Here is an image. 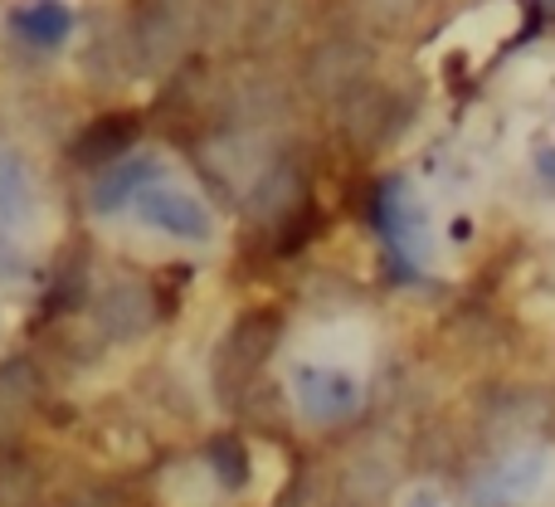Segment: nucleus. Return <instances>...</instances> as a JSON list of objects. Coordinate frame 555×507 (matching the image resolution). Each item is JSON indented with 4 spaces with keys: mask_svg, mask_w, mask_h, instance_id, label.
Masks as SVG:
<instances>
[{
    "mask_svg": "<svg viewBox=\"0 0 555 507\" xmlns=\"http://www.w3.org/2000/svg\"><path fill=\"white\" fill-rule=\"evenodd\" d=\"M29 503H35L29 469H0V507H29Z\"/></svg>",
    "mask_w": 555,
    "mask_h": 507,
    "instance_id": "11",
    "label": "nucleus"
},
{
    "mask_svg": "<svg viewBox=\"0 0 555 507\" xmlns=\"http://www.w3.org/2000/svg\"><path fill=\"white\" fill-rule=\"evenodd\" d=\"M365 64H371V54H365L361 45H346V39H336V45L317 49L312 84L322 88V93H346V88H356V78L365 74Z\"/></svg>",
    "mask_w": 555,
    "mask_h": 507,
    "instance_id": "6",
    "label": "nucleus"
},
{
    "mask_svg": "<svg viewBox=\"0 0 555 507\" xmlns=\"http://www.w3.org/2000/svg\"><path fill=\"white\" fill-rule=\"evenodd\" d=\"M137 205H142L146 225L176 235V240H205V235H210V215H205V205L195 201L191 191H176V186L152 181L142 195H137Z\"/></svg>",
    "mask_w": 555,
    "mask_h": 507,
    "instance_id": "5",
    "label": "nucleus"
},
{
    "mask_svg": "<svg viewBox=\"0 0 555 507\" xmlns=\"http://www.w3.org/2000/svg\"><path fill=\"white\" fill-rule=\"evenodd\" d=\"M546 479V454L541 449H507L502 459H492L488 469L473 479L468 498L473 507H517Z\"/></svg>",
    "mask_w": 555,
    "mask_h": 507,
    "instance_id": "1",
    "label": "nucleus"
},
{
    "mask_svg": "<svg viewBox=\"0 0 555 507\" xmlns=\"http://www.w3.org/2000/svg\"><path fill=\"white\" fill-rule=\"evenodd\" d=\"M68 25H74V20H68V10L64 5H54V0H44V5H29V10H20L15 15V29L25 39H35V45H59V39L68 35Z\"/></svg>",
    "mask_w": 555,
    "mask_h": 507,
    "instance_id": "8",
    "label": "nucleus"
},
{
    "mask_svg": "<svg viewBox=\"0 0 555 507\" xmlns=\"http://www.w3.org/2000/svg\"><path fill=\"white\" fill-rule=\"evenodd\" d=\"M278 342V317L273 313H249L220 346V385H240L249 381L263 366V356L273 352Z\"/></svg>",
    "mask_w": 555,
    "mask_h": 507,
    "instance_id": "4",
    "label": "nucleus"
},
{
    "mask_svg": "<svg viewBox=\"0 0 555 507\" xmlns=\"http://www.w3.org/2000/svg\"><path fill=\"white\" fill-rule=\"evenodd\" d=\"M297 405L307 410V420L336 424V420H346V415H356L361 385L346 371H332V366H302V371H297Z\"/></svg>",
    "mask_w": 555,
    "mask_h": 507,
    "instance_id": "3",
    "label": "nucleus"
},
{
    "mask_svg": "<svg viewBox=\"0 0 555 507\" xmlns=\"http://www.w3.org/2000/svg\"><path fill=\"white\" fill-rule=\"evenodd\" d=\"M375 220H380L385 240L395 244V254L400 258H429V215H424V205L410 195V186L404 181H390L380 186V195H375Z\"/></svg>",
    "mask_w": 555,
    "mask_h": 507,
    "instance_id": "2",
    "label": "nucleus"
},
{
    "mask_svg": "<svg viewBox=\"0 0 555 507\" xmlns=\"http://www.w3.org/2000/svg\"><path fill=\"white\" fill-rule=\"evenodd\" d=\"M152 162H132V166H122V172H113L107 181H98V191H93V205L98 211H117V205L127 201L132 191H146L152 186Z\"/></svg>",
    "mask_w": 555,
    "mask_h": 507,
    "instance_id": "10",
    "label": "nucleus"
},
{
    "mask_svg": "<svg viewBox=\"0 0 555 507\" xmlns=\"http://www.w3.org/2000/svg\"><path fill=\"white\" fill-rule=\"evenodd\" d=\"M215 464H220V479L224 483H234V489H240V483H244V449H240V444H215Z\"/></svg>",
    "mask_w": 555,
    "mask_h": 507,
    "instance_id": "12",
    "label": "nucleus"
},
{
    "mask_svg": "<svg viewBox=\"0 0 555 507\" xmlns=\"http://www.w3.org/2000/svg\"><path fill=\"white\" fill-rule=\"evenodd\" d=\"M146 317H152V307H146L142 288H117V293L103 303V322L113 327L117 337H132V332H142V327H146Z\"/></svg>",
    "mask_w": 555,
    "mask_h": 507,
    "instance_id": "9",
    "label": "nucleus"
},
{
    "mask_svg": "<svg viewBox=\"0 0 555 507\" xmlns=\"http://www.w3.org/2000/svg\"><path fill=\"white\" fill-rule=\"evenodd\" d=\"M551 5H555V0H551Z\"/></svg>",
    "mask_w": 555,
    "mask_h": 507,
    "instance_id": "15",
    "label": "nucleus"
},
{
    "mask_svg": "<svg viewBox=\"0 0 555 507\" xmlns=\"http://www.w3.org/2000/svg\"><path fill=\"white\" fill-rule=\"evenodd\" d=\"M410 507H443V503L434 498V493H414V498H410Z\"/></svg>",
    "mask_w": 555,
    "mask_h": 507,
    "instance_id": "13",
    "label": "nucleus"
},
{
    "mask_svg": "<svg viewBox=\"0 0 555 507\" xmlns=\"http://www.w3.org/2000/svg\"><path fill=\"white\" fill-rule=\"evenodd\" d=\"M132 132H137L132 117H103V123H93L74 142V156L83 166H107L113 156H122L127 147H132Z\"/></svg>",
    "mask_w": 555,
    "mask_h": 507,
    "instance_id": "7",
    "label": "nucleus"
},
{
    "mask_svg": "<svg viewBox=\"0 0 555 507\" xmlns=\"http://www.w3.org/2000/svg\"><path fill=\"white\" fill-rule=\"evenodd\" d=\"M541 166H546V172H551V176H546V181L555 186V152H546V156H541Z\"/></svg>",
    "mask_w": 555,
    "mask_h": 507,
    "instance_id": "14",
    "label": "nucleus"
}]
</instances>
